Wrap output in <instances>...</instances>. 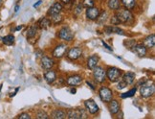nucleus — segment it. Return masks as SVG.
I'll return each mask as SVG.
<instances>
[{
    "label": "nucleus",
    "mask_w": 155,
    "mask_h": 119,
    "mask_svg": "<svg viewBox=\"0 0 155 119\" xmlns=\"http://www.w3.org/2000/svg\"><path fill=\"white\" fill-rule=\"evenodd\" d=\"M117 19L120 22V24H129V23L134 22V15L131 11L126 9V8H121L119 11L115 12L114 15Z\"/></svg>",
    "instance_id": "nucleus-1"
},
{
    "label": "nucleus",
    "mask_w": 155,
    "mask_h": 119,
    "mask_svg": "<svg viewBox=\"0 0 155 119\" xmlns=\"http://www.w3.org/2000/svg\"><path fill=\"white\" fill-rule=\"evenodd\" d=\"M139 91H140V95L143 98H150L153 96L155 92L154 83L150 81H146L144 84L141 85Z\"/></svg>",
    "instance_id": "nucleus-2"
},
{
    "label": "nucleus",
    "mask_w": 155,
    "mask_h": 119,
    "mask_svg": "<svg viewBox=\"0 0 155 119\" xmlns=\"http://www.w3.org/2000/svg\"><path fill=\"white\" fill-rule=\"evenodd\" d=\"M106 79H108L111 83H117L122 78V70L115 66H110L106 70Z\"/></svg>",
    "instance_id": "nucleus-3"
},
{
    "label": "nucleus",
    "mask_w": 155,
    "mask_h": 119,
    "mask_svg": "<svg viewBox=\"0 0 155 119\" xmlns=\"http://www.w3.org/2000/svg\"><path fill=\"white\" fill-rule=\"evenodd\" d=\"M58 38L59 39H61L65 42H71L72 40H74V33L72 32L68 26H63L62 28L59 29V31L58 33Z\"/></svg>",
    "instance_id": "nucleus-4"
},
{
    "label": "nucleus",
    "mask_w": 155,
    "mask_h": 119,
    "mask_svg": "<svg viewBox=\"0 0 155 119\" xmlns=\"http://www.w3.org/2000/svg\"><path fill=\"white\" fill-rule=\"evenodd\" d=\"M68 49H69V47H68L67 43H58L56 45L55 48H54V50L52 52V56L54 59H62L65 55H66Z\"/></svg>",
    "instance_id": "nucleus-5"
},
{
    "label": "nucleus",
    "mask_w": 155,
    "mask_h": 119,
    "mask_svg": "<svg viewBox=\"0 0 155 119\" xmlns=\"http://www.w3.org/2000/svg\"><path fill=\"white\" fill-rule=\"evenodd\" d=\"M93 79L98 84H104L106 81V71L102 66H96L93 69Z\"/></svg>",
    "instance_id": "nucleus-6"
},
{
    "label": "nucleus",
    "mask_w": 155,
    "mask_h": 119,
    "mask_svg": "<svg viewBox=\"0 0 155 119\" xmlns=\"http://www.w3.org/2000/svg\"><path fill=\"white\" fill-rule=\"evenodd\" d=\"M99 96H100V99L102 100L104 103L108 104L113 99V92L109 87H101L99 89Z\"/></svg>",
    "instance_id": "nucleus-7"
},
{
    "label": "nucleus",
    "mask_w": 155,
    "mask_h": 119,
    "mask_svg": "<svg viewBox=\"0 0 155 119\" xmlns=\"http://www.w3.org/2000/svg\"><path fill=\"white\" fill-rule=\"evenodd\" d=\"M82 48L81 47H79V46H75V47H72V48L68 49L67 53H66V58L69 59V61H77V59H79L81 56H82Z\"/></svg>",
    "instance_id": "nucleus-8"
},
{
    "label": "nucleus",
    "mask_w": 155,
    "mask_h": 119,
    "mask_svg": "<svg viewBox=\"0 0 155 119\" xmlns=\"http://www.w3.org/2000/svg\"><path fill=\"white\" fill-rule=\"evenodd\" d=\"M83 81V78L82 76L80 75V74H74V75H70L67 77L66 81V85L71 87H77L81 85V83Z\"/></svg>",
    "instance_id": "nucleus-9"
},
{
    "label": "nucleus",
    "mask_w": 155,
    "mask_h": 119,
    "mask_svg": "<svg viewBox=\"0 0 155 119\" xmlns=\"http://www.w3.org/2000/svg\"><path fill=\"white\" fill-rule=\"evenodd\" d=\"M101 13V10L97 6H92V7L86 8L85 10V16L88 20H96Z\"/></svg>",
    "instance_id": "nucleus-10"
},
{
    "label": "nucleus",
    "mask_w": 155,
    "mask_h": 119,
    "mask_svg": "<svg viewBox=\"0 0 155 119\" xmlns=\"http://www.w3.org/2000/svg\"><path fill=\"white\" fill-rule=\"evenodd\" d=\"M63 4L61 2H59V1H57L54 3L51 7L48 9V11H47V13H46V15L50 17L54 15H58V14H61V12L63 11Z\"/></svg>",
    "instance_id": "nucleus-11"
},
{
    "label": "nucleus",
    "mask_w": 155,
    "mask_h": 119,
    "mask_svg": "<svg viewBox=\"0 0 155 119\" xmlns=\"http://www.w3.org/2000/svg\"><path fill=\"white\" fill-rule=\"evenodd\" d=\"M84 107H85V110H87L88 114H96L97 112L99 111V106L98 104L95 102L93 99H87L84 101Z\"/></svg>",
    "instance_id": "nucleus-12"
},
{
    "label": "nucleus",
    "mask_w": 155,
    "mask_h": 119,
    "mask_svg": "<svg viewBox=\"0 0 155 119\" xmlns=\"http://www.w3.org/2000/svg\"><path fill=\"white\" fill-rule=\"evenodd\" d=\"M130 51H132L134 54H136L139 58H144L147 54V49L143 43H136L132 48L130 49Z\"/></svg>",
    "instance_id": "nucleus-13"
},
{
    "label": "nucleus",
    "mask_w": 155,
    "mask_h": 119,
    "mask_svg": "<svg viewBox=\"0 0 155 119\" xmlns=\"http://www.w3.org/2000/svg\"><path fill=\"white\" fill-rule=\"evenodd\" d=\"M56 62L53 58H50L48 56H42L40 59V65L44 70L52 69L55 65Z\"/></svg>",
    "instance_id": "nucleus-14"
},
{
    "label": "nucleus",
    "mask_w": 155,
    "mask_h": 119,
    "mask_svg": "<svg viewBox=\"0 0 155 119\" xmlns=\"http://www.w3.org/2000/svg\"><path fill=\"white\" fill-rule=\"evenodd\" d=\"M43 77H44V80L47 82V84L52 85L56 82V80L58 78V75L55 70L49 69V70H46V72L44 73Z\"/></svg>",
    "instance_id": "nucleus-15"
},
{
    "label": "nucleus",
    "mask_w": 155,
    "mask_h": 119,
    "mask_svg": "<svg viewBox=\"0 0 155 119\" xmlns=\"http://www.w3.org/2000/svg\"><path fill=\"white\" fill-rule=\"evenodd\" d=\"M99 61H100V57L96 54L94 55H91L87 59L86 61V66L88 69L90 70H93L96 66H98V63H99Z\"/></svg>",
    "instance_id": "nucleus-16"
},
{
    "label": "nucleus",
    "mask_w": 155,
    "mask_h": 119,
    "mask_svg": "<svg viewBox=\"0 0 155 119\" xmlns=\"http://www.w3.org/2000/svg\"><path fill=\"white\" fill-rule=\"evenodd\" d=\"M37 25H38V28L40 30H47L52 26V22L48 16H44V17H41L38 21Z\"/></svg>",
    "instance_id": "nucleus-17"
},
{
    "label": "nucleus",
    "mask_w": 155,
    "mask_h": 119,
    "mask_svg": "<svg viewBox=\"0 0 155 119\" xmlns=\"http://www.w3.org/2000/svg\"><path fill=\"white\" fill-rule=\"evenodd\" d=\"M108 110L111 114H117L118 111H120V103L118 102V100L112 99L108 103Z\"/></svg>",
    "instance_id": "nucleus-18"
},
{
    "label": "nucleus",
    "mask_w": 155,
    "mask_h": 119,
    "mask_svg": "<svg viewBox=\"0 0 155 119\" xmlns=\"http://www.w3.org/2000/svg\"><path fill=\"white\" fill-rule=\"evenodd\" d=\"M107 8L112 12H117L122 8L121 0H107Z\"/></svg>",
    "instance_id": "nucleus-19"
},
{
    "label": "nucleus",
    "mask_w": 155,
    "mask_h": 119,
    "mask_svg": "<svg viewBox=\"0 0 155 119\" xmlns=\"http://www.w3.org/2000/svg\"><path fill=\"white\" fill-rule=\"evenodd\" d=\"M143 44L146 46L147 49H153L154 45H155V36L154 34H151L150 36L145 38L144 41H143Z\"/></svg>",
    "instance_id": "nucleus-20"
},
{
    "label": "nucleus",
    "mask_w": 155,
    "mask_h": 119,
    "mask_svg": "<svg viewBox=\"0 0 155 119\" xmlns=\"http://www.w3.org/2000/svg\"><path fill=\"white\" fill-rule=\"evenodd\" d=\"M135 73L134 72H131V71H128V72H126L124 75H122V80L126 83L127 86L129 85H132L134 81H135Z\"/></svg>",
    "instance_id": "nucleus-21"
},
{
    "label": "nucleus",
    "mask_w": 155,
    "mask_h": 119,
    "mask_svg": "<svg viewBox=\"0 0 155 119\" xmlns=\"http://www.w3.org/2000/svg\"><path fill=\"white\" fill-rule=\"evenodd\" d=\"M52 119H65L66 118V111L61 109L54 110L51 114Z\"/></svg>",
    "instance_id": "nucleus-22"
},
{
    "label": "nucleus",
    "mask_w": 155,
    "mask_h": 119,
    "mask_svg": "<svg viewBox=\"0 0 155 119\" xmlns=\"http://www.w3.org/2000/svg\"><path fill=\"white\" fill-rule=\"evenodd\" d=\"M121 3H122V7L126 8L129 11L136 9V6H137L136 0H121Z\"/></svg>",
    "instance_id": "nucleus-23"
},
{
    "label": "nucleus",
    "mask_w": 155,
    "mask_h": 119,
    "mask_svg": "<svg viewBox=\"0 0 155 119\" xmlns=\"http://www.w3.org/2000/svg\"><path fill=\"white\" fill-rule=\"evenodd\" d=\"M38 25H32L30 26L28 31H27V39H34L35 36L38 34Z\"/></svg>",
    "instance_id": "nucleus-24"
},
{
    "label": "nucleus",
    "mask_w": 155,
    "mask_h": 119,
    "mask_svg": "<svg viewBox=\"0 0 155 119\" xmlns=\"http://www.w3.org/2000/svg\"><path fill=\"white\" fill-rule=\"evenodd\" d=\"M107 19H108V13H107L106 11H103L100 13L96 21L98 24H104V23L107 21Z\"/></svg>",
    "instance_id": "nucleus-25"
},
{
    "label": "nucleus",
    "mask_w": 155,
    "mask_h": 119,
    "mask_svg": "<svg viewBox=\"0 0 155 119\" xmlns=\"http://www.w3.org/2000/svg\"><path fill=\"white\" fill-rule=\"evenodd\" d=\"M51 22H52V24H55V25H58V24H61V23L63 22V15L61 14H58V15H54L52 16L49 17Z\"/></svg>",
    "instance_id": "nucleus-26"
},
{
    "label": "nucleus",
    "mask_w": 155,
    "mask_h": 119,
    "mask_svg": "<svg viewBox=\"0 0 155 119\" xmlns=\"http://www.w3.org/2000/svg\"><path fill=\"white\" fill-rule=\"evenodd\" d=\"M1 40H2V42L5 45L11 46V45H13L15 43V36L12 35V34L7 35V36H5V37L1 38Z\"/></svg>",
    "instance_id": "nucleus-27"
},
{
    "label": "nucleus",
    "mask_w": 155,
    "mask_h": 119,
    "mask_svg": "<svg viewBox=\"0 0 155 119\" xmlns=\"http://www.w3.org/2000/svg\"><path fill=\"white\" fill-rule=\"evenodd\" d=\"M66 116L68 119H81L79 114H78L77 110L74 109H68L66 111Z\"/></svg>",
    "instance_id": "nucleus-28"
},
{
    "label": "nucleus",
    "mask_w": 155,
    "mask_h": 119,
    "mask_svg": "<svg viewBox=\"0 0 155 119\" xmlns=\"http://www.w3.org/2000/svg\"><path fill=\"white\" fill-rule=\"evenodd\" d=\"M137 91V87H133L131 88L130 90H128L127 92H124V93H121V98L122 99H126V98H129V97H133L135 93Z\"/></svg>",
    "instance_id": "nucleus-29"
},
{
    "label": "nucleus",
    "mask_w": 155,
    "mask_h": 119,
    "mask_svg": "<svg viewBox=\"0 0 155 119\" xmlns=\"http://www.w3.org/2000/svg\"><path fill=\"white\" fill-rule=\"evenodd\" d=\"M83 6L81 3H79L77 6H75V8L73 10V15H75V17H78L81 15V13L83 12Z\"/></svg>",
    "instance_id": "nucleus-30"
},
{
    "label": "nucleus",
    "mask_w": 155,
    "mask_h": 119,
    "mask_svg": "<svg viewBox=\"0 0 155 119\" xmlns=\"http://www.w3.org/2000/svg\"><path fill=\"white\" fill-rule=\"evenodd\" d=\"M37 119H50V116L45 110H38L37 111Z\"/></svg>",
    "instance_id": "nucleus-31"
},
{
    "label": "nucleus",
    "mask_w": 155,
    "mask_h": 119,
    "mask_svg": "<svg viewBox=\"0 0 155 119\" xmlns=\"http://www.w3.org/2000/svg\"><path fill=\"white\" fill-rule=\"evenodd\" d=\"M136 44V40L133 39H124V45L127 47V49H131L132 47Z\"/></svg>",
    "instance_id": "nucleus-32"
},
{
    "label": "nucleus",
    "mask_w": 155,
    "mask_h": 119,
    "mask_svg": "<svg viewBox=\"0 0 155 119\" xmlns=\"http://www.w3.org/2000/svg\"><path fill=\"white\" fill-rule=\"evenodd\" d=\"M78 114H79L80 117L81 119H87L88 118V112L85 109H82V108H77L76 109Z\"/></svg>",
    "instance_id": "nucleus-33"
},
{
    "label": "nucleus",
    "mask_w": 155,
    "mask_h": 119,
    "mask_svg": "<svg viewBox=\"0 0 155 119\" xmlns=\"http://www.w3.org/2000/svg\"><path fill=\"white\" fill-rule=\"evenodd\" d=\"M83 6V8H89L95 6V0H82V2H81Z\"/></svg>",
    "instance_id": "nucleus-34"
},
{
    "label": "nucleus",
    "mask_w": 155,
    "mask_h": 119,
    "mask_svg": "<svg viewBox=\"0 0 155 119\" xmlns=\"http://www.w3.org/2000/svg\"><path fill=\"white\" fill-rule=\"evenodd\" d=\"M117 83H118V85H117V89H118V90H122V89H124V87H127V85L123 80H120Z\"/></svg>",
    "instance_id": "nucleus-35"
},
{
    "label": "nucleus",
    "mask_w": 155,
    "mask_h": 119,
    "mask_svg": "<svg viewBox=\"0 0 155 119\" xmlns=\"http://www.w3.org/2000/svg\"><path fill=\"white\" fill-rule=\"evenodd\" d=\"M110 22H111V25H113V26L120 25V22H119V20L117 19V17L115 15H113L110 19Z\"/></svg>",
    "instance_id": "nucleus-36"
},
{
    "label": "nucleus",
    "mask_w": 155,
    "mask_h": 119,
    "mask_svg": "<svg viewBox=\"0 0 155 119\" xmlns=\"http://www.w3.org/2000/svg\"><path fill=\"white\" fill-rule=\"evenodd\" d=\"M17 119H32V118H31V116H30L29 114H27V112H22V114H20L18 115Z\"/></svg>",
    "instance_id": "nucleus-37"
},
{
    "label": "nucleus",
    "mask_w": 155,
    "mask_h": 119,
    "mask_svg": "<svg viewBox=\"0 0 155 119\" xmlns=\"http://www.w3.org/2000/svg\"><path fill=\"white\" fill-rule=\"evenodd\" d=\"M102 43H103V45H104V47H105V48L107 49V50H109V51H113V49H112V47H110L108 44H107L104 40H103L102 39Z\"/></svg>",
    "instance_id": "nucleus-38"
},
{
    "label": "nucleus",
    "mask_w": 155,
    "mask_h": 119,
    "mask_svg": "<svg viewBox=\"0 0 155 119\" xmlns=\"http://www.w3.org/2000/svg\"><path fill=\"white\" fill-rule=\"evenodd\" d=\"M59 2H61L64 5H69L73 2V0H59Z\"/></svg>",
    "instance_id": "nucleus-39"
},
{
    "label": "nucleus",
    "mask_w": 155,
    "mask_h": 119,
    "mask_svg": "<svg viewBox=\"0 0 155 119\" xmlns=\"http://www.w3.org/2000/svg\"><path fill=\"white\" fill-rule=\"evenodd\" d=\"M41 4H42V0H38V2H35V3L33 5V7H34V8H38V6H39V5H41Z\"/></svg>",
    "instance_id": "nucleus-40"
},
{
    "label": "nucleus",
    "mask_w": 155,
    "mask_h": 119,
    "mask_svg": "<svg viewBox=\"0 0 155 119\" xmlns=\"http://www.w3.org/2000/svg\"><path fill=\"white\" fill-rule=\"evenodd\" d=\"M86 85H87L88 87H90L92 90H95V87H94V86H93V85L91 84V83L89 82V81H86Z\"/></svg>",
    "instance_id": "nucleus-41"
},
{
    "label": "nucleus",
    "mask_w": 155,
    "mask_h": 119,
    "mask_svg": "<svg viewBox=\"0 0 155 119\" xmlns=\"http://www.w3.org/2000/svg\"><path fill=\"white\" fill-rule=\"evenodd\" d=\"M18 90H19V87H16V88H15V90L14 91V93H12V94H10V97H14V96H15V94L17 93V91H18Z\"/></svg>",
    "instance_id": "nucleus-42"
},
{
    "label": "nucleus",
    "mask_w": 155,
    "mask_h": 119,
    "mask_svg": "<svg viewBox=\"0 0 155 119\" xmlns=\"http://www.w3.org/2000/svg\"><path fill=\"white\" fill-rule=\"evenodd\" d=\"M70 93L71 94H76L77 93V89H76V87H72L70 89Z\"/></svg>",
    "instance_id": "nucleus-43"
},
{
    "label": "nucleus",
    "mask_w": 155,
    "mask_h": 119,
    "mask_svg": "<svg viewBox=\"0 0 155 119\" xmlns=\"http://www.w3.org/2000/svg\"><path fill=\"white\" fill-rule=\"evenodd\" d=\"M22 28H23V26H22V25L16 26V27H15V32H17V31H19V30H21Z\"/></svg>",
    "instance_id": "nucleus-44"
},
{
    "label": "nucleus",
    "mask_w": 155,
    "mask_h": 119,
    "mask_svg": "<svg viewBox=\"0 0 155 119\" xmlns=\"http://www.w3.org/2000/svg\"><path fill=\"white\" fill-rule=\"evenodd\" d=\"M18 10H19V5H16L15 8V12L16 13V12H18Z\"/></svg>",
    "instance_id": "nucleus-45"
},
{
    "label": "nucleus",
    "mask_w": 155,
    "mask_h": 119,
    "mask_svg": "<svg viewBox=\"0 0 155 119\" xmlns=\"http://www.w3.org/2000/svg\"><path fill=\"white\" fill-rule=\"evenodd\" d=\"M2 5H3V0H0V9H1Z\"/></svg>",
    "instance_id": "nucleus-46"
},
{
    "label": "nucleus",
    "mask_w": 155,
    "mask_h": 119,
    "mask_svg": "<svg viewBox=\"0 0 155 119\" xmlns=\"http://www.w3.org/2000/svg\"><path fill=\"white\" fill-rule=\"evenodd\" d=\"M1 88H2V85H0V91H1Z\"/></svg>",
    "instance_id": "nucleus-47"
}]
</instances>
